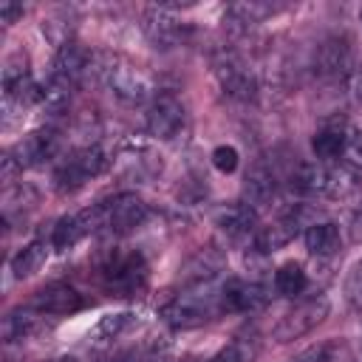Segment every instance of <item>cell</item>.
Instances as JSON below:
<instances>
[{"mask_svg":"<svg viewBox=\"0 0 362 362\" xmlns=\"http://www.w3.org/2000/svg\"><path fill=\"white\" fill-rule=\"evenodd\" d=\"M102 82L113 90V96L124 105H141L150 99L153 93V85L150 79L141 74V68L130 65V62H122V59H110L107 65L96 68Z\"/></svg>","mask_w":362,"mask_h":362,"instance_id":"1","label":"cell"},{"mask_svg":"<svg viewBox=\"0 0 362 362\" xmlns=\"http://www.w3.org/2000/svg\"><path fill=\"white\" fill-rule=\"evenodd\" d=\"M325 317H328V300H325L322 294H320V297H311V300L294 305V308L274 325V339H277V342L300 339V337H305L308 331H314Z\"/></svg>","mask_w":362,"mask_h":362,"instance_id":"2","label":"cell"},{"mask_svg":"<svg viewBox=\"0 0 362 362\" xmlns=\"http://www.w3.org/2000/svg\"><path fill=\"white\" fill-rule=\"evenodd\" d=\"M187 122V110L184 105L173 96V93H158L147 110V130L150 136L161 139V141H173Z\"/></svg>","mask_w":362,"mask_h":362,"instance_id":"3","label":"cell"},{"mask_svg":"<svg viewBox=\"0 0 362 362\" xmlns=\"http://www.w3.org/2000/svg\"><path fill=\"white\" fill-rule=\"evenodd\" d=\"M212 68H215V76H218L221 88H223L229 96H235V99H240V102H252V99L257 96L255 74H252L235 54H221V57H215Z\"/></svg>","mask_w":362,"mask_h":362,"instance_id":"4","label":"cell"},{"mask_svg":"<svg viewBox=\"0 0 362 362\" xmlns=\"http://www.w3.org/2000/svg\"><path fill=\"white\" fill-rule=\"evenodd\" d=\"M212 294H178L164 305V320L173 328H195L212 317Z\"/></svg>","mask_w":362,"mask_h":362,"instance_id":"5","label":"cell"},{"mask_svg":"<svg viewBox=\"0 0 362 362\" xmlns=\"http://www.w3.org/2000/svg\"><path fill=\"white\" fill-rule=\"evenodd\" d=\"M144 218H147V204L133 192H122L105 204V226H110L119 235L133 232L136 226L144 223Z\"/></svg>","mask_w":362,"mask_h":362,"instance_id":"6","label":"cell"},{"mask_svg":"<svg viewBox=\"0 0 362 362\" xmlns=\"http://www.w3.org/2000/svg\"><path fill=\"white\" fill-rule=\"evenodd\" d=\"M57 150H59V136L54 130H34V133L23 136V141H17L11 156L20 167H37V164L54 158Z\"/></svg>","mask_w":362,"mask_h":362,"instance_id":"7","label":"cell"},{"mask_svg":"<svg viewBox=\"0 0 362 362\" xmlns=\"http://www.w3.org/2000/svg\"><path fill=\"white\" fill-rule=\"evenodd\" d=\"M266 305V291L257 283L229 280L218 294V308L223 311H257Z\"/></svg>","mask_w":362,"mask_h":362,"instance_id":"8","label":"cell"},{"mask_svg":"<svg viewBox=\"0 0 362 362\" xmlns=\"http://www.w3.org/2000/svg\"><path fill=\"white\" fill-rule=\"evenodd\" d=\"M141 31L153 42V48H173L178 42V23H175L173 11L164 8V6H153V8L144 11Z\"/></svg>","mask_w":362,"mask_h":362,"instance_id":"9","label":"cell"},{"mask_svg":"<svg viewBox=\"0 0 362 362\" xmlns=\"http://www.w3.org/2000/svg\"><path fill=\"white\" fill-rule=\"evenodd\" d=\"M314 65H317V74L325 76V79L348 74V68H351V45H348V40L345 37H328L317 48Z\"/></svg>","mask_w":362,"mask_h":362,"instance_id":"10","label":"cell"},{"mask_svg":"<svg viewBox=\"0 0 362 362\" xmlns=\"http://www.w3.org/2000/svg\"><path fill=\"white\" fill-rule=\"evenodd\" d=\"M105 280L110 288L116 291H136L144 280V260L139 255H127V257H116L105 266Z\"/></svg>","mask_w":362,"mask_h":362,"instance_id":"11","label":"cell"},{"mask_svg":"<svg viewBox=\"0 0 362 362\" xmlns=\"http://www.w3.org/2000/svg\"><path fill=\"white\" fill-rule=\"evenodd\" d=\"M34 308L40 314H74L82 308V297L76 294V288H71L65 283H54V286H45L42 291H37Z\"/></svg>","mask_w":362,"mask_h":362,"instance_id":"12","label":"cell"},{"mask_svg":"<svg viewBox=\"0 0 362 362\" xmlns=\"http://www.w3.org/2000/svg\"><path fill=\"white\" fill-rule=\"evenodd\" d=\"M90 54L79 45V42H74V40H68L65 45H59V51H57V76H62L65 82H76V79H82L88 71H90Z\"/></svg>","mask_w":362,"mask_h":362,"instance_id":"13","label":"cell"},{"mask_svg":"<svg viewBox=\"0 0 362 362\" xmlns=\"http://www.w3.org/2000/svg\"><path fill=\"white\" fill-rule=\"evenodd\" d=\"M255 221H257V212H255L249 204L223 206V209L218 212V218H215L218 229H221L226 238H243V235H249L252 226H255Z\"/></svg>","mask_w":362,"mask_h":362,"instance_id":"14","label":"cell"},{"mask_svg":"<svg viewBox=\"0 0 362 362\" xmlns=\"http://www.w3.org/2000/svg\"><path fill=\"white\" fill-rule=\"evenodd\" d=\"M342 238H339V229L337 223L331 221H322V223H311L305 229V249L314 255V257H331L337 255Z\"/></svg>","mask_w":362,"mask_h":362,"instance_id":"15","label":"cell"},{"mask_svg":"<svg viewBox=\"0 0 362 362\" xmlns=\"http://www.w3.org/2000/svg\"><path fill=\"white\" fill-rule=\"evenodd\" d=\"M274 189H277V181H274V173L263 164L252 167L249 175H246V184H243V192L249 198V206H263L274 198Z\"/></svg>","mask_w":362,"mask_h":362,"instance_id":"16","label":"cell"},{"mask_svg":"<svg viewBox=\"0 0 362 362\" xmlns=\"http://www.w3.org/2000/svg\"><path fill=\"white\" fill-rule=\"evenodd\" d=\"M45 257H48V246H45L42 240H34V243L23 246V249L14 255V260H11V272H14V277H17V280H25V277L37 274V272L42 269Z\"/></svg>","mask_w":362,"mask_h":362,"instance_id":"17","label":"cell"},{"mask_svg":"<svg viewBox=\"0 0 362 362\" xmlns=\"http://www.w3.org/2000/svg\"><path fill=\"white\" fill-rule=\"evenodd\" d=\"M356 181H359V173L348 164H339V167H331L325 170V187L322 192L331 195V198H345L348 192L356 189Z\"/></svg>","mask_w":362,"mask_h":362,"instance_id":"18","label":"cell"},{"mask_svg":"<svg viewBox=\"0 0 362 362\" xmlns=\"http://www.w3.org/2000/svg\"><path fill=\"white\" fill-rule=\"evenodd\" d=\"M345 147H348V136H345L342 130H331V127H325V130H320V133L311 139V150H314V156L322 158V161L339 158Z\"/></svg>","mask_w":362,"mask_h":362,"instance_id":"19","label":"cell"},{"mask_svg":"<svg viewBox=\"0 0 362 362\" xmlns=\"http://www.w3.org/2000/svg\"><path fill=\"white\" fill-rule=\"evenodd\" d=\"M305 283H308V277H305L303 266L294 263V260H291V263H283V266L274 272V288H277L283 297H297V294H303Z\"/></svg>","mask_w":362,"mask_h":362,"instance_id":"20","label":"cell"},{"mask_svg":"<svg viewBox=\"0 0 362 362\" xmlns=\"http://www.w3.org/2000/svg\"><path fill=\"white\" fill-rule=\"evenodd\" d=\"M85 232H88V229H85V223H82L79 215H65V218H59L57 226H54L51 246H54L57 252H65V249H71Z\"/></svg>","mask_w":362,"mask_h":362,"instance_id":"21","label":"cell"},{"mask_svg":"<svg viewBox=\"0 0 362 362\" xmlns=\"http://www.w3.org/2000/svg\"><path fill=\"white\" fill-rule=\"evenodd\" d=\"M133 325H136V314H133V311H110V314H105V317L96 322L93 337H96V339H116V337L127 334Z\"/></svg>","mask_w":362,"mask_h":362,"instance_id":"22","label":"cell"},{"mask_svg":"<svg viewBox=\"0 0 362 362\" xmlns=\"http://www.w3.org/2000/svg\"><path fill=\"white\" fill-rule=\"evenodd\" d=\"M74 161L79 164V170H82L88 178H96V175H102V173L110 167V158H107V153H105L99 144L82 147V150L74 156Z\"/></svg>","mask_w":362,"mask_h":362,"instance_id":"23","label":"cell"},{"mask_svg":"<svg viewBox=\"0 0 362 362\" xmlns=\"http://www.w3.org/2000/svg\"><path fill=\"white\" fill-rule=\"evenodd\" d=\"M85 181H90V178L79 170V164H76L74 158L65 161V164H59V170L54 173V187H57V192H62V195H71V192L82 189Z\"/></svg>","mask_w":362,"mask_h":362,"instance_id":"24","label":"cell"},{"mask_svg":"<svg viewBox=\"0 0 362 362\" xmlns=\"http://www.w3.org/2000/svg\"><path fill=\"white\" fill-rule=\"evenodd\" d=\"M337 356H339V345L328 339V342H317V345L305 348L303 354H297L288 362H337Z\"/></svg>","mask_w":362,"mask_h":362,"instance_id":"25","label":"cell"},{"mask_svg":"<svg viewBox=\"0 0 362 362\" xmlns=\"http://www.w3.org/2000/svg\"><path fill=\"white\" fill-rule=\"evenodd\" d=\"M238 150L232 147V144H218L215 150H212V167L218 170V173H235L238 170Z\"/></svg>","mask_w":362,"mask_h":362,"instance_id":"26","label":"cell"},{"mask_svg":"<svg viewBox=\"0 0 362 362\" xmlns=\"http://www.w3.org/2000/svg\"><path fill=\"white\" fill-rule=\"evenodd\" d=\"M31 331H34V317H31V314H11L8 322H6V334H8V337L23 339V337H28Z\"/></svg>","mask_w":362,"mask_h":362,"instance_id":"27","label":"cell"},{"mask_svg":"<svg viewBox=\"0 0 362 362\" xmlns=\"http://www.w3.org/2000/svg\"><path fill=\"white\" fill-rule=\"evenodd\" d=\"M345 291H348V300H351L356 308H362V260L351 269L348 283H345Z\"/></svg>","mask_w":362,"mask_h":362,"instance_id":"28","label":"cell"},{"mask_svg":"<svg viewBox=\"0 0 362 362\" xmlns=\"http://www.w3.org/2000/svg\"><path fill=\"white\" fill-rule=\"evenodd\" d=\"M20 14H23V6H20V3H11V0H3V3H0V23L8 25V23H14Z\"/></svg>","mask_w":362,"mask_h":362,"instance_id":"29","label":"cell"},{"mask_svg":"<svg viewBox=\"0 0 362 362\" xmlns=\"http://www.w3.org/2000/svg\"><path fill=\"white\" fill-rule=\"evenodd\" d=\"M351 232H354V238L356 240H362V204L354 209V215H351Z\"/></svg>","mask_w":362,"mask_h":362,"instance_id":"30","label":"cell"},{"mask_svg":"<svg viewBox=\"0 0 362 362\" xmlns=\"http://www.w3.org/2000/svg\"><path fill=\"white\" fill-rule=\"evenodd\" d=\"M351 93H354V99H356V102H362V68L351 76Z\"/></svg>","mask_w":362,"mask_h":362,"instance_id":"31","label":"cell"},{"mask_svg":"<svg viewBox=\"0 0 362 362\" xmlns=\"http://www.w3.org/2000/svg\"><path fill=\"white\" fill-rule=\"evenodd\" d=\"M359 20H362V8H359Z\"/></svg>","mask_w":362,"mask_h":362,"instance_id":"32","label":"cell"}]
</instances>
